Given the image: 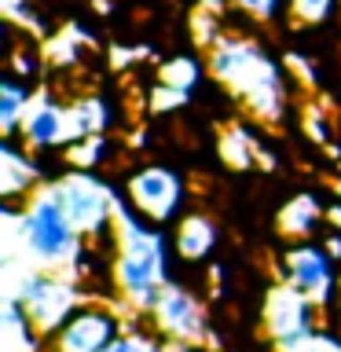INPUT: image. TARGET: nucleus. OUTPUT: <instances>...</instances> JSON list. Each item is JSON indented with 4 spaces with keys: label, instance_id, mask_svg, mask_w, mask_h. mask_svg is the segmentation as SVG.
<instances>
[{
    "label": "nucleus",
    "instance_id": "aec40b11",
    "mask_svg": "<svg viewBox=\"0 0 341 352\" xmlns=\"http://www.w3.org/2000/svg\"><path fill=\"white\" fill-rule=\"evenodd\" d=\"M341 0H290L286 4V22L297 30H323L338 19Z\"/></svg>",
    "mask_w": 341,
    "mask_h": 352
},
{
    "label": "nucleus",
    "instance_id": "4be33fe9",
    "mask_svg": "<svg viewBox=\"0 0 341 352\" xmlns=\"http://www.w3.org/2000/svg\"><path fill=\"white\" fill-rule=\"evenodd\" d=\"M286 4H290V0H228V8L242 11V15L253 19V22H283Z\"/></svg>",
    "mask_w": 341,
    "mask_h": 352
},
{
    "label": "nucleus",
    "instance_id": "0eeeda50",
    "mask_svg": "<svg viewBox=\"0 0 341 352\" xmlns=\"http://www.w3.org/2000/svg\"><path fill=\"white\" fill-rule=\"evenodd\" d=\"M121 195L125 202L136 209L143 220L158 228H173L187 209V180L180 169L173 165H162V162H147V165H136L121 176Z\"/></svg>",
    "mask_w": 341,
    "mask_h": 352
},
{
    "label": "nucleus",
    "instance_id": "4468645a",
    "mask_svg": "<svg viewBox=\"0 0 341 352\" xmlns=\"http://www.w3.org/2000/svg\"><path fill=\"white\" fill-rule=\"evenodd\" d=\"M0 352H44V334L15 294L0 297Z\"/></svg>",
    "mask_w": 341,
    "mask_h": 352
},
{
    "label": "nucleus",
    "instance_id": "ddd939ff",
    "mask_svg": "<svg viewBox=\"0 0 341 352\" xmlns=\"http://www.w3.org/2000/svg\"><path fill=\"white\" fill-rule=\"evenodd\" d=\"M173 235V250H176V261L184 268H206L213 261V253L220 246V224L206 209H187V213L169 228Z\"/></svg>",
    "mask_w": 341,
    "mask_h": 352
},
{
    "label": "nucleus",
    "instance_id": "2eb2a0df",
    "mask_svg": "<svg viewBox=\"0 0 341 352\" xmlns=\"http://www.w3.org/2000/svg\"><path fill=\"white\" fill-rule=\"evenodd\" d=\"M327 217V206H319L316 195H294L290 202L279 209V231L290 242H301V239H319V224Z\"/></svg>",
    "mask_w": 341,
    "mask_h": 352
},
{
    "label": "nucleus",
    "instance_id": "7ed1b4c3",
    "mask_svg": "<svg viewBox=\"0 0 341 352\" xmlns=\"http://www.w3.org/2000/svg\"><path fill=\"white\" fill-rule=\"evenodd\" d=\"M19 228V242H22V253L37 261V268H59L66 272L70 264L77 261L85 239L77 235L70 213L59 198L52 195V187L44 184L37 195L22 206L19 220H11Z\"/></svg>",
    "mask_w": 341,
    "mask_h": 352
},
{
    "label": "nucleus",
    "instance_id": "20e7f679",
    "mask_svg": "<svg viewBox=\"0 0 341 352\" xmlns=\"http://www.w3.org/2000/svg\"><path fill=\"white\" fill-rule=\"evenodd\" d=\"M48 187H52V195L66 206L77 235H81L88 246L110 250V242H114L121 187L110 184L103 173H77V169H63L59 176L48 180Z\"/></svg>",
    "mask_w": 341,
    "mask_h": 352
},
{
    "label": "nucleus",
    "instance_id": "9b49d317",
    "mask_svg": "<svg viewBox=\"0 0 341 352\" xmlns=\"http://www.w3.org/2000/svg\"><path fill=\"white\" fill-rule=\"evenodd\" d=\"M22 147H30L33 154H44V151H63L70 147L77 136V125H74V114H70V103L55 99L48 88H41L37 99L30 103L26 118H22V129L15 136Z\"/></svg>",
    "mask_w": 341,
    "mask_h": 352
},
{
    "label": "nucleus",
    "instance_id": "f257e3e1",
    "mask_svg": "<svg viewBox=\"0 0 341 352\" xmlns=\"http://www.w3.org/2000/svg\"><path fill=\"white\" fill-rule=\"evenodd\" d=\"M110 279L114 294L132 316H151L165 290L176 283V250L169 228L143 220L121 195L114 242H110Z\"/></svg>",
    "mask_w": 341,
    "mask_h": 352
},
{
    "label": "nucleus",
    "instance_id": "9d476101",
    "mask_svg": "<svg viewBox=\"0 0 341 352\" xmlns=\"http://www.w3.org/2000/svg\"><path fill=\"white\" fill-rule=\"evenodd\" d=\"M151 327L169 341L173 349H184V345H206L209 341V316H206V305L191 286L184 283H173L165 297L158 301V308L147 316Z\"/></svg>",
    "mask_w": 341,
    "mask_h": 352
},
{
    "label": "nucleus",
    "instance_id": "b1692460",
    "mask_svg": "<svg viewBox=\"0 0 341 352\" xmlns=\"http://www.w3.org/2000/svg\"><path fill=\"white\" fill-rule=\"evenodd\" d=\"M176 352H209L206 345H184V349H176Z\"/></svg>",
    "mask_w": 341,
    "mask_h": 352
},
{
    "label": "nucleus",
    "instance_id": "6ab92c4d",
    "mask_svg": "<svg viewBox=\"0 0 341 352\" xmlns=\"http://www.w3.org/2000/svg\"><path fill=\"white\" fill-rule=\"evenodd\" d=\"M107 352H176V349L151 327L147 316H132L129 327H125V334H121Z\"/></svg>",
    "mask_w": 341,
    "mask_h": 352
},
{
    "label": "nucleus",
    "instance_id": "a211bd4d",
    "mask_svg": "<svg viewBox=\"0 0 341 352\" xmlns=\"http://www.w3.org/2000/svg\"><path fill=\"white\" fill-rule=\"evenodd\" d=\"M41 88H33L26 81H19V77L11 74H0V132L4 136L15 140L19 129H22V118H26L30 103L37 99Z\"/></svg>",
    "mask_w": 341,
    "mask_h": 352
},
{
    "label": "nucleus",
    "instance_id": "f8f14e48",
    "mask_svg": "<svg viewBox=\"0 0 341 352\" xmlns=\"http://www.w3.org/2000/svg\"><path fill=\"white\" fill-rule=\"evenodd\" d=\"M48 180L52 176H44L41 154H33L11 136L0 140V195H4V206H26Z\"/></svg>",
    "mask_w": 341,
    "mask_h": 352
},
{
    "label": "nucleus",
    "instance_id": "6e6552de",
    "mask_svg": "<svg viewBox=\"0 0 341 352\" xmlns=\"http://www.w3.org/2000/svg\"><path fill=\"white\" fill-rule=\"evenodd\" d=\"M132 312L121 297H88L55 334L44 338V352H107L125 334Z\"/></svg>",
    "mask_w": 341,
    "mask_h": 352
},
{
    "label": "nucleus",
    "instance_id": "423d86ee",
    "mask_svg": "<svg viewBox=\"0 0 341 352\" xmlns=\"http://www.w3.org/2000/svg\"><path fill=\"white\" fill-rule=\"evenodd\" d=\"M8 294H15L22 301V308L30 312V319L37 323L44 338L55 334L92 297L70 272H59V268H26Z\"/></svg>",
    "mask_w": 341,
    "mask_h": 352
},
{
    "label": "nucleus",
    "instance_id": "1a4fd4ad",
    "mask_svg": "<svg viewBox=\"0 0 341 352\" xmlns=\"http://www.w3.org/2000/svg\"><path fill=\"white\" fill-rule=\"evenodd\" d=\"M323 330H334V327L327 323V316L308 297L290 290L286 283L268 290V297H264V334L272 338V345L279 352H301Z\"/></svg>",
    "mask_w": 341,
    "mask_h": 352
},
{
    "label": "nucleus",
    "instance_id": "412c9836",
    "mask_svg": "<svg viewBox=\"0 0 341 352\" xmlns=\"http://www.w3.org/2000/svg\"><path fill=\"white\" fill-rule=\"evenodd\" d=\"M202 81V63L191 59V55H176V59H165L158 70V85L176 88V92H195V85Z\"/></svg>",
    "mask_w": 341,
    "mask_h": 352
},
{
    "label": "nucleus",
    "instance_id": "dca6fc26",
    "mask_svg": "<svg viewBox=\"0 0 341 352\" xmlns=\"http://www.w3.org/2000/svg\"><path fill=\"white\" fill-rule=\"evenodd\" d=\"M70 114H74L77 136H107V132L118 125V110H114V103H110L103 92L77 96L70 103Z\"/></svg>",
    "mask_w": 341,
    "mask_h": 352
},
{
    "label": "nucleus",
    "instance_id": "5701e85b",
    "mask_svg": "<svg viewBox=\"0 0 341 352\" xmlns=\"http://www.w3.org/2000/svg\"><path fill=\"white\" fill-rule=\"evenodd\" d=\"M26 4H33V0H0V8H4V15H8V11H15V8H26Z\"/></svg>",
    "mask_w": 341,
    "mask_h": 352
},
{
    "label": "nucleus",
    "instance_id": "f3484780",
    "mask_svg": "<svg viewBox=\"0 0 341 352\" xmlns=\"http://www.w3.org/2000/svg\"><path fill=\"white\" fill-rule=\"evenodd\" d=\"M121 151V143L114 147L110 136H81L70 147L59 151L63 169H77V173H103V165L114 162V154Z\"/></svg>",
    "mask_w": 341,
    "mask_h": 352
},
{
    "label": "nucleus",
    "instance_id": "39448f33",
    "mask_svg": "<svg viewBox=\"0 0 341 352\" xmlns=\"http://www.w3.org/2000/svg\"><path fill=\"white\" fill-rule=\"evenodd\" d=\"M279 283L308 297L327 316V323L341 330V264L323 246V239L290 242L279 253Z\"/></svg>",
    "mask_w": 341,
    "mask_h": 352
},
{
    "label": "nucleus",
    "instance_id": "f03ea898",
    "mask_svg": "<svg viewBox=\"0 0 341 352\" xmlns=\"http://www.w3.org/2000/svg\"><path fill=\"white\" fill-rule=\"evenodd\" d=\"M206 70L261 121H279L290 107V77L286 66L246 33H228L209 52Z\"/></svg>",
    "mask_w": 341,
    "mask_h": 352
}]
</instances>
